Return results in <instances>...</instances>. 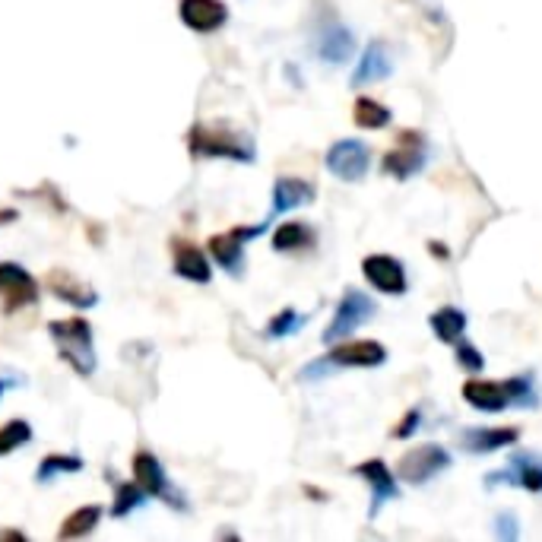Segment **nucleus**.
Wrapping results in <instances>:
<instances>
[{
	"instance_id": "f257e3e1",
	"label": "nucleus",
	"mask_w": 542,
	"mask_h": 542,
	"mask_svg": "<svg viewBox=\"0 0 542 542\" xmlns=\"http://www.w3.org/2000/svg\"><path fill=\"white\" fill-rule=\"evenodd\" d=\"M188 149L194 159H232L241 165H251L257 159L254 137L238 130L226 121L216 124H194L188 130Z\"/></svg>"
},
{
	"instance_id": "f03ea898",
	"label": "nucleus",
	"mask_w": 542,
	"mask_h": 542,
	"mask_svg": "<svg viewBox=\"0 0 542 542\" xmlns=\"http://www.w3.org/2000/svg\"><path fill=\"white\" fill-rule=\"evenodd\" d=\"M48 336L54 349H58L61 359L77 371L80 378H92L99 368V355H96V336H92V324L86 317H67V321H51Z\"/></svg>"
},
{
	"instance_id": "7ed1b4c3",
	"label": "nucleus",
	"mask_w": 542,
	"mask_h": 542,
	"mask_svg": "<svg viewBox=\"0 0 542 542\" xmlns=\"http://www.w3.org/2000/svg\"><path fill=\"white\" fill-rule=\"evenodd\" d=\"M387 362V349L378 340H349V343H333L327 355L314 359L311 365L302 368V381L324 378L327 371H340V368H381Z\"/></svg>"
},
{
	"instance_id": "20e7f679",
	"label": "nucleus",
	"mask_w": 542,
	"mask_h": 542,
	"mask_svg": "<svg viewBox=\"0 0 542 542\" xmlns=\"http://www.w3.org/2000/svg\"><path fill=\"white\" fill-rule=\"evenodd\" d=\"M375 314H378V302H375V298L365 295L362 289H346L343 298H340V305H336V311H333V317H330V324L324 327L321 340H324L327 346L340 343V340H346V336H352L355 330H359L362 324H368Z\"/></svg>"
},
{
	"instance_id": "39448f33",
	"label": "nucleus",
	"mask_w": 542,
	"mask_h": 542,
	"mask_svg": "<svg viewBox=\"0 0 542 542\" xmlns=\"http://www.w3.org/2000/svg\"><path fill=\"white\" fill-rule=\"evenodd\" d=\"M451 466H454V454L447 451L444 444H419V447H409V451L400 457L397 479H403L409 485H425L435 476L447 473Z\"/></svg>"
},
{
	"instance_id": "423d86ee",
	"label": "nucleus",
	"mask_w": 542,
	"mask_h": 542,
	"mask_svg": "<svg viewBox=\"0 0 542 542\" xmlns=\"http://www.w3.org/2000/svg\"><path fill=\"white\" fill-rule=\"evenodd\" d=\"M130 466H134V482L143 489L146 498H159L165 501L168 508L175 511H188V501H184V495L172 485V479L165 476V466L159 463L156 454L149 451H137L134 460H130Z\"/></svg>"
},
{
	"instance_id": "0eeeda50",
	"label": "nucleus",
	"mask_w": 542,
	"mask_h": 542,
	"mask_svg": "<svg viewBox=\"0 0 542 542\" xmlns=\"http://www.w3.org/2000/svg\"><path fill=\"white\" fill-rule=\"evenodd\" d=\"M270 219L257 222V226H235L229 232H219L210 238V257L216 260V264L232 273V276H241L245 273V248L251 245L254 238H260L267 232Z\"/></svg>"
},
{
	"instance_id": "6e6552de",
	"label": "nucleus",
	"mask_w": 542,
	"mask_h": 542,
	"mask_svg": "<svg viewBox=\"0 0 542 542\" xmlns=\"http://www.w3.org/2000/svg\"><path fill=\"white\" fill-rule=\"evenodd\" d=\"M425 156H428L425 134H419V130H400L397 146L381 159V172L394 175L397 181H409L425 168Z\"/></svg>"
},
{
	"instance_id": "1a4fd4ad",
	"label": "nucleus",
	"mask_w": 542,
	"mask_h": 542,
	"mask_svg": "<svg viewBox=\"0 0 542 542\" xmlns=\"http://www.w3.org/2000/svg\"><path fill=\"white\" fill-rule=\"evenodd\" d=\"M39 295V279L26 267L13 264V260H0V305H4V314L39 305Z\"/></svg>"
},
{
	"instance_id": "9d476101",
	"label": "nucleus",
	"mask_w": 542,
	"mask_h": 542,
	"mask_svg": "<svg viewBox=\"0 0 542 542\" xmlns=\"http://www.w3.org/2000/svg\"><path fill=\"white\" fill-rule=\"evenodd\" d=\"M495 485H517L530 495H542V457L533 451L511 454V460L498 473L485 476V489H495Z\"/></svg>"
},
{
	"instance_id": "9b49d317",
	"label": "nucleus",
	"mask_w": 542,
	"mask_h": 542,
	"mask_svg": "<svg viewBox=\"0 0 542 542\" xmlns=\"http://www.w3.org/2000/svg\"><path fill=\"white\" fill-rule=\"evenodd\" d=\"M324 165H327V172L333 178H340L346 184H355V181H362L368 175V168H371V149L368 143L362 140H336L330 149H327V156H324Z\"/></svg>"
},
{
	"instance_id": "f8f14e48",
	"label": "nucleus",
	"mask_w": 542,
	"mask_h": 542,
	"mask_svg": "<svg viewBox=\"0 0 542 542\" xmlns=\"http://www.w3.org/2000/svg\"><path fill=\"white\" fill-rule=\"evenodd\" d=\"M355 476H362L368 482V492H371V504H368V520H375L381 514L384 504L397 501L400 498V485H397V476L390 473V466L381 460V457H371V460H362L359 466H352Z\"/></svg>"
},
{
	"instance_id": "ddd939ff",
	"label": "nucleus",
	"mask_w": 542,
	"mask_h": 542,
	"mask_svg": "<svg viewBox=\"0 0 542 542\" xmlns=\"http://www.w3.org/2000/svg\"><path fill=\"white\" fill-rule=\"evenodd\" d=\"M362 276L368 279V286L381 295H406L409 289L406 267L394 254H368L362 260Z\"/></svg>"
},
{
	"instance_id": "4468645a",
	"label": "nucleus",
	"mask_w": 542,
	"mask_h": 542,
	"mask_svg": "<svg viewBox=\"0 0 542 542\" xmlns=\"http://www.w3.org/2000/svg\"><path fill=\"white\" fill-rule=\"evenodd\" d=\"M460 447L466 454H495L504 447H514L520 441V428L517 425H476V428H463L457 435Z\"/></svg>"
},
{
	"instance_id": "2eb2a0df",
	"label": "nucleus",
	"mask_w": 542,
	"mask_h": 542,
	"mask_svg": "<svg viewBox=\"0 0 542 542\" xmlns=\"http://www.w3.org/2000/svg\"><path fill=\"white\" fill-rule=\"evenodd\" d=\"M181 23L197 35H213L229 23V7L222 0H181Z\"/></svg>"
},
{
	"instance_id": "dca6fc26",
	"label": "nucleus",
	"mask_w": 542,
	"mask_h": 542,
	"mask_svg": "<svg viewBox=\"0 0 542 542\" xmlns=\"http://www.w3.org/2000/svg\"><path fill=\"white\" fill-rule=\"evenodd\" d=\"M314 51H317V58H321L324 64L340 67V64L352 61V54H355V35H352L349 26L330 20V23H324L321 29H317Z\"/></svg>"
},
{
	"instance_id": "f3484780",
	"label": "nucleus",
	"mask_w": 542,
	"mask_h": 542,
	"mask_svg": "<svg viewBox=\"0 0 542 542\" xmlns=\"http://www.w3.org/2000/svg\"><path fill=\"white\" fill-rule=\"evenodd\" d=\"M172 270L175 276L188 279L194 286H207L213 279V264L210 257L203 254V248L191 245V241H172Z\"/></svg>"
},
{
	"instance_id": "a211bd4d",
	"label": "nucleus",
	"mask_w": 542,
	"mask_h": 542,
	"mask_svg": "<svg viewBox=\"0 0 542 542\" xmlns=\"http://www.w3.org/2000/svg\"><path fill=\"white\" fill-rule=\"evenodd\" d=\"M390 73H394V58H390V48L375 39V42H368L365 51H362V58L355 61V70H352V86H371V83H381L387 80Z\"/></svg>"
},
{
	"instance_id": "6ab92c4d",
	"label": "nucleus",
	"mask_w": 542,
	"mask_h": 542,
	"mask_svg": "<svg viewBox=\"0 0 542 542\" xmlns=\"http://www.w3.org/2000/svg\"><path fill=\"white\" fill-rule=\"evenodd\" d=\"M460 397L470 403L473 409H479V413H504L511 403V390L504 381H466L463 390H460Z\"/></svg>"
},
{
	"instance_id": "aec40b11",
	"label": "nucleus",
	"mask_w": 542,
	"mask_h": 542,
	"mask_svg": "<svg viewBox=\"0 0 542 542\" xmlns=\"http://www.w3.org/2000/svg\"><path fill=\"white\" fill-rule=\"evenodd\" d=\"M48 289H51V295H58L61 302H67L70 308H77V311H89V308L99 305L96 289H89L83 279H77L70 270H51L48 273Z\"/></svg>"
},
{
	"instance_id": "412c9836",
	"label": "nucleus",
	"mask_w": 542,
	"mask_h": 542,
	"mask_svg": "<svg viewBox=\"0 0 542 542\" xmlns=\"http://www.w3.org/2000/svg\"><path fill=\"white\" fill-rule=\"evenodd\" d=\"M317 191L314 184L305 181V178H276L273 184V207H270V219L273 216H283V213H292L298 207H308V203H314Z\"/></svg>"
},
{
	"instance_id": "4be33fe9",
	"label": "nucleus",
	"mask_w": 542,
	"mask_h": 542,
	"mask_svg": "<svg viewBox=\"0 0 542 542\" xmlns=\"http://www.w3.org/2000/svg\"><path fill=\"white\" fill-rule=\"evenodd\" d=\"M428 327H432V333L438 336L441 343L454 346L457 340H463L466 327H470V317H466V311L457 308V305H444V308L432 311V317H428Z\"/></svg>"
},
{
	"instance_id": "5701e85b",
	"label": "nucleus",
	"mask_w": 542,
	"mask_h": 542,
	"mask_svg": "<svg viewBox=\"0 0 542 542\" xmlns=\"http://www.w3.org/2000/svg\"><path fill=\"white\" fill-rule=\"evenodd\" d=\"M105 517V508L102 504H86V508H77V511H70L61 523V530H58V539H83L89 536L92 530L99 527V520Z\"/></svg>"
},
{
	"instance_id": "b1692460",
	"label": "nucleus",
	"mask_w": 542,
	"mask_h": 542,
	"mask_svg": "<svg viewBox=\"0 0 542 542\" xmlns=\"http://www.w3.org/2000/svg\"><path fill=\"white\" fill-rule=\"evenodd\" d=\"M352 121H355V127H362V130H384V127H390V121H394V111H390L378 99L359 96L352 105Z\"/></svg>"
},
{
	"instance_id": "393cba45",
	"label": "nucleus",
	"mask_w": 542,
	"mask_h": 542,
	"mask_svg": "<svg viewBox=\"0 0 542 542\" xmlns=\"http://www.w3.org/2000/svg\"><path fill=\"white\" fill-rule=\"evenodd\" d=\"M270 245H273V251H279V254L305 251V248L314 245V229L305 226V222H283V226L273 232Z\"/></svg>"
},
{
	"instance_id": "a878e982",
	"label": "nucleus",
	"mask_w": 542,
	"mask_h": 542,
	"mask_svg": "<svg viewBox=\"0 0 542 542\" xmlns=\"http://www.w3.org/2000/svg\"><path fill=\"white\" fill-rule=\"evenodd\" d=\"M73 473H83V457H73V454H48L39 470H35V482L48 485L58 476H73Z\"/></svg>"
},
{
	"instance_id": "bb28decb",
	"label": "nucleus",
	"mask_w": 542,
	"mask_h": 542,
	"mask_svg": "<svg viewBox=\"0 0 542 542\" xmlns=\"http://www.w3.org/2000/svg\"><path fill=\"white\" fill-rule=\"evenodd\" d=\"M29 441H32V425L26 419H10L0 425V457L20 451Z\"/></svg>"
},
{
	"instance_id": "cd10ccee",
	"label": "nucleus",
	"mask_w": 542,
	"mask_h": 542,
	"mask_svg": "<svg viewBox=\"0 0 542 542\" xmlns=\"http://www.w3.org/2000/svg\"><path fill=\"white\" fill-rule=\"evenodd\" d=\"M146 504V495L137 482H121L115 485V504H111V517H127V514H134L137 508H143Z\"/></svg>"
},
{
	"instance_id": "c85d7f7f",
	"label": "nucleus",
	"mask_w": 542,
	"mask_h": 542,
	"mask_svg": "<svg viewBox=\"0 0 542 542\" xmlns=\"http://www.w3.org/2000/svg\"><path fill=\"white\" fill-rule=\"evenodd\" d=\"M308 324V314H298L295 308H283L279 314H273V321L267 324L264 336L267 340H286L295 330H302Z\"/></svg>"
},
{
	"instance_id": "c756f323",
	"label": "nucleus",
	"mask_w": 542,
	"mask_h": 542,
	"mask_svg": "<svg viewBox=\"0 0 542 542\" xmlns=\"http://www.w3.org/2000/svg\"><path fill=\"white\" fill-rule=\"evenodd\" d=\"M504 384H508V390H511V403H514V406H520V409H533V406H539L536 381H533L530 371H527V375L504 378Z\"/></svg>"
},
{
	"instance_id": "7c9ffc66",
	"label": "nucleus",
	"mask_w": 542,
	"mask_h": 542,
	"mask_svg": "<svg viewBox=\"0 0 542 542\" xmlns=\"http://www.w3.org/2000/svg\"><path fill=\"white\" fill-rule=\"evenodd\" d=\"M457 365L463 371H473V375H479V371L485 368V355L470 343V340H457Z\"/></svg>"
},
{
	"instance_id": "2f4dec72",
	"label": "nucleus",
	"mask_w": 542,
	"mask_h": 542,
	"mask_svg": "<svg viewBox=\"0 0 542 542\" xmlns=\"http://www.w3.org/2000/svg\"><path fill=\"white\" fill-rule=\"evenodd\" d=\"M495 536L501 539V542H514L517 536H520V523H517V517L511 514V511H501L498 517H495Z\"/></svg>"
},
{
	"instance_id": "473e14b6",
	"label": "nucleus",
	"mask_w": 542,
	"mask_h": 542,
	"mask_svg": "<svg viewBox=\"0 0 542 542\" xmlns=\"http://www.w3.org/2000/svg\"><path fill=\"white\" fill-rule=\"evenodd\" d=\"M419 425H422V406H413V409H406V416L403 422L394 428V438H413L419 432Z\"/></svg>"
},
{
	"instance_id": "72a5a7b5",
	"label": "nucleus",
	"mask_w": 542,
	"mask_h": 542,
	"mask_svg": "<svg viewBox=\"0 0 542 542\" xmlns=\"http://www.w3.org/2000/svg\"><path fill=\"white\" fill-rule=\"evenodd\" d=\"M20 381H23L20 375H0V400H4L7 390H10L13 384H20Z\"/></svg>"
},
{
	"instance_id": "f704fd0d",
	"label": "nucleus",
	"mask_w": 542,
	"mask_h": 542,
	"mask_svg": "<svg viewBox=\"0 0 542 542\" xmlns=\"http://www.w3.org/2000/svg\"><path fill=\"white\" fill-rule=\"evenodd\" d=\"M428 248H432V254H435V257H447V254H451L444 245H438V241H432V245H428Z\"/></svg>"
}]
</instances>
